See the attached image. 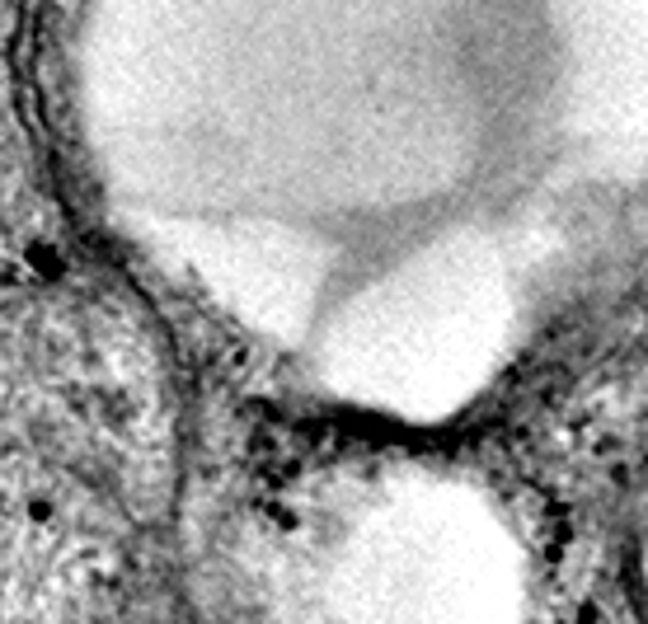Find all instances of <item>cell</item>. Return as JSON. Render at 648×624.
<instances>
[{
    "label": "cell",
    "instance_id": "1",
    "mask_svg": "<svg viewBox=\"0 0 648 624\" xmlns=\"http://www.w3.org/2000/svg\"><path fill=\"white\" fill-rule=\"evenodd\" d=\"M207 151L216 291L282 376L470 427L648 282V0H268Z\"/></svg>",
    "mask_w": 648,
    "mask_h": 624
},
{
    "label": "cell",
    "instance_id": "2",
    "mask_svg": "<svg viewBox=\"0 0 648 624\" xmlns=\"http://www.w3.org/2000/svg\"><path fill=\"white\" fill-rule=\"evenodd\" d=\"M620 564H625V596L634 620L648 624V446L634 465L625 493V531H620Z\"/></svg>",
    "mask_w": 648,
    "mask_h": 624
}]
</instances>
